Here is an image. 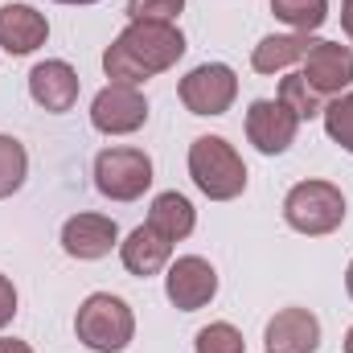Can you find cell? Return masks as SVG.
Wrapping results in <instances>:
<instances>
[{
	"label": "cell",
	"instance_id": "cell-1",
	"mask_svg": "<svg viewBox=\"0 0 353 353\" xmlns=\"http://www.w3.org/2000/svg\"><path fill=\"white\" fill-rule=\"evenodd\" d=\"M185 54V33L169 21H132L107 50H103V70L111 83L140 87L165 70H173Z\"/></svg>",
	"mask_w": 353,
	"mask_h": 353
},
{
	"label": "cell",
	"instance_id": "cell-2",
	"mask_svg": "<svg viewBox=\"0 0 353 353\" xmlns=\"http://www.w3.org/2000/svg\"><path fill=\"white\" fill-rule=\"evenodd\" d=\"M189 176L210 201H234L247 189V165L222 136H197L189 144Z\"/></svg>",
	"mask_w": 353,
	"mask_h": 353
},
{
	"label": "cell",
	"instance_id": "cell-3",
	"mask_svg": "<svg viewBox=\"0 0 353 353\" xmlns=\"http://www.w3.org/2000/svg\"><path fill=\"white\" fill-rule=\"evenodd\" d=\"M74 333L94 353H123L136 337V316H132L128 300H119L111 292H90L79 304Z\"/></svg>",
	"mask_w": 353,
	"mask_h": 353
},
{
	"label": "cell",
	"instance_id": "cell-4",
	"mask_svg": "<svg viewBox=\"0 0 353 353\" xmlns=\"http://www.w3.org/2000/svg\"><path fill=\"white\" fill-rule=\"evenodd\" d=\"M283 222L308 239L333 234L345 222V193L333 181H300L283 197Z\"/></svg>",
	"mask_w": 353,
	"mask_h": 353
},
{
	"label": "cell",
	"instance_id": "cell-5",
	"mask_svg": "<svg viewBox=\"0 0 353 353\" xmlns=\"http://www.w3.org/2000/svg\"><path fill=\"white\" fill-rule=\"evenodd\" d=\"M152 185V157L140 148H103L94 157V189L111 201H136Z\"/></svg>",
	"mask_w": 353,
	"mask_h": 353
},
{
	"label": "cell",
	"instance_id": "cell-6",
	"mask_svg": "<svg viewBox=\"0 0 353 353\" xmlns=\"http://www.w3.org/2000/svg\"><path fill=\"white\" fill-rule=\"evenodd\" d=\"M176 94L193 115H226L239 99V74L226 62H201L181 79Z\"/></svg>",
	"mask_w": 353,
	"mask_h": 353
},
{
	"label": "cell",
	"instance_id": "cell-7",
	"mask_svg": "<svg viewBox=\"0 0 353 353\" xmlns=\"http://www.w3.org/2000/svg\"><path fill=\"white\" fill-rule=\"evenodd\" d=\"M90 123L103 136H132L148 123V99L140 94V87L107 83L90 103Z\"/></svg>",
	"mask_w": 353,
	"mask_h": 353
},
{
	"label": "cell",
	"instance_id": "cell-8",
	"mask_svg": "<svg viewBox=\"0 0 353 353\" xmlns=\"http://www.w3.org/2000/svg\"><path fill=\"white\" fill-rule=\"evenodd\" d=\"M165 296H169V304L181 308V312H197V308H205L218 296V271L210 267V259H201V255H181V259L169 263Z\"/></svg>",
	"mask_w": 353,
	"mask_h": 353
},
{
	"label": "cell",
	"instance_id": "cell-9",
	"mask_svg": "<svg viewBox=\"0 0 353 353\" xmlns=\"http://www.w3.org/2000/svg\"><path fill=\"white\" fill-rule=\"evenodd\" d=\"M300 119L279 103V99H255L247 111V140L263 152V157H283L296 144Z\"/></svg>",
	"mask_w": 353,
	"mask_h": 353
},
{
	"label": "cell",
	"instance_id": "cell-10",
	"mask_svg": "<svg viewBox=\"0 0 353 353\" xmlns=\"http://www.w3.org/2000/svg\"><path fill=\"white\" fill-rule=\"evenodd\" d=\"M79 90H83L79 70L70 62H62V58H46V62H37L29 70V94H33V103L46 107V111H54V115L74 111Z\"/></svg>",
	"mask_w": 353,
	"mask_h": 353
},
{
	"label": "cell",
	"instance_id": "cell-11",
	"mask_svg": "<svg viewBox=\"0 0 353 353\" xmlns=\"http://www.w3.org/2000/svg\"><path fill=\"white\" fill-rule=\"evenodd\" d=\"M111 247H119V226L107 214H74L62 226V251L70 259L94 263L103 255H111Z\"/></svg>",
	"mask_w": 353,
	"mask_h": 353
},
{
	"label": "cell",
	"instance_id": "cell-12",
	"mask_svg": "<svg viewBox=\"0 0 353 353\" xmlns=\"http://www.w3.org/2000/svg\"><path fill=\"white\" fill-rule=\"evenodd\" d=\"M304 83L316 87L325 99L353 87V50L341 41H316L304 58Z\"/></svg>",
	"mask_w": 353,
	"mask_h": 353
},
{
	"label": "cell",
	"instance_id": "cell-13",
	"mask_svg": "<svg viewBox=\"0 0 353 353\" xmlns=\"http://www.w3.org/2000/svg\"><path fill=\"white\" fill-rule=\"evenodd\" d=\"M267 353H316L321 345V321L308 308H279L267 321Z\"/></svg>",
	"mask_w": 353,
	"mask_h": 353
},
{
	"label": "cell",
	"instance_id": "cell-14",
	"mask_svg": "<svg viewBox=\"0 0 353 353\" xmlns=\"http://www.w3.org/2000/svg\"><path fill=\"white\" fill-rule=\"evenodd\" d=\"M46 37H50V21L33 4H4L0 8V46L12 58L33 54L37 46H46Z\"/></svg>",
	"mask_w": 353,
	"mask_h": 353
},
{
	"label": "cell",
	"instance_id": "cell-15",
	"mask_svg": "<svg viewBox=\"0 0 353 353\" xmlns=\"http://www.w3.org/2000/svg\"><path fill=\"white\" fill-rule=\"evenodd\" d=\"M119 259H123V267H128L132 275L148 279V275H157V271H165V267L173 263V243H169L165 234H157V230L144 222V226H136V230L119 243Z\"/></svg>",
	"mask_w": 353,
	"mask_h": 353
},
{
	"label": "cell",
	"instance_id": "cell-16",
	"mask_svg": "<svg viewBox=\"0 0 353 353\" xmlns=\"http://www.w3.org/2000/svg\"><path fill=\"white\" fill-rule=\"evenodd\" d=\"M312 46H316L312 33H271V37H263V41L255 46L251 66H255L259 74H279V70L304 62Z\"/></svg>",
	"mask_w": 353,
	"mask_h": 353
},
{
	"label": "cell",
	"instance_id": "cell-17",
	"mask_svg": "<svg viewBox=\"0 0 353 353\" xmlns=\"http://www.w3.org/2000/svg\"><path fill=\"white\" fill-rule=\"evenodd\" d=\"M148 226L157 230V234H165L169 243H181V239H189L193 234V226H197V210H193V201L185 197V193H157L152 197V210H148Z\"/></svg>",
	"mask_w": 353,
	"mask_h": 353
},
{
	"label": "cell",
	"instance_id": "cell-18",
	"mask_svg": "<svg viewBox=\"0 0 353 353\" xmlns=\"http://www.w3.org/2000/svg\"><path fill=\"white\" fill-rule=\"evenodd\" d=\"M271 12L292 25V33H312L329 21V0H271Z\"/></svg>",
	"mask_w": 353,
	"mask_h": 353
},
{
	"label": "cell",
	"instance_id": "cell-19",
	"mask_svg": "<svg viewBox=\"0 0 353 353\" xmlns=\"http://www.w3.org/2000/svg\"><path fill=\"white\" fill-rule=\"evenodd\" d=\"M296 119H316L321 111H325V94L316 87H308L304 83V74H288L283 83H279V94H275Z\"/></svg>",
	"mask_w": 353,
	"mask_h": 353
},
{
	"label": "cell",
	"instance_id": "cell-20",
	"mask_svg": "<svg viewBox=\"0 0 353 353\" xmlns=\"http://www.w3.org/2000/svg\"><path fill=\"white\" fill-rule=\"evenodd\" d=\"M29 176V152L17 136H0V201L12 197Z\"/></svg>",
	"mask_w": 353,
	"mask_h": 353
},
{
	"label": "cell",
	"instance_id": "cell-21",
	"mask_svg": "<svg viewBox=\"0 0 353 353\" xmlns=\"http://www.w3.org/2000/svg\"><path fill=\"white\" fill-rule=\"evenodd\" d=\"M321 119H325V132H329V140H333V144H341V148L353 157V90L337 94L333 103H325Z\"/></svg>",
	"mask_w": 353,
	"mask_h": 353
},
{
	"label": "cell",
	"instance_id": "cell-22",
	"mask_svg": "<svg viewBox=\"0 0 353 353\" xmlns=\"http://www.w3.org/2000/svg\"><path fill=\"white\" fill-rule=\"evenodd\" d=\"M193 353H247V341H243V333L234 325L214 321L193 337Z\"/></svg>",
	"mask_w": 353,
	"mask_h": 353
},
{
	"label": "cell",
	"instance_id": "cell-23",
	"mask_svg": "<svg viewBox=\"0 0 353 353\" xmlns=\"http://www.w3.org/2000/svg\"><path fill=\"white\" fill-rule=\"evenodd\" d=\"M185 0H128V17L132 21H169L173 25L181 17Z\"/></svg>",
	"mask_w": 353,
	"mask_h": 353
},
{
	"label": "cell",
	"instance_id": "cell-24",
	"mask_svg": "<svg viewBox=\"0 0 353 353\" xmlns=\"http://www.w3.org/2000/svg\"><path fill=\"white\" fill-rule=\"evenodd\" d=\"M12 316H17V288H12L8 275H0V329H4Z\"/></svg>",
	"mask_w": 353,
	"mask_h": 353
},
{
	"label": "cell",
	"instance_id": "cell-25",
	"mask_svg": "<svg viewBox=\"0 0 353 353\" xmlns=\"http://www.w3.org/2000/svg\"><path fill=\"white\" fill-rule=\"evenodd\" d=\"M0 353H33V345L17 341V337H0Z\"/></svg>",
	"mask_w": 353,
	"mask_h": 353
},
{
	"label": "cell",
	"instance_id": "cell-26",
	"mask_svg": "<svg viewBox=\"0 0 353 353\" xmlns=\"http://www.w3.org/2000/svg\"><path fill=\"white\" fill-rule=\"evenodd\" d=\"M353 21V0H341V25H350Z\"/></svg>",
	"mask_w": 353,
	"mask_h": 353
},
{
	"label": "cell",
	"instance_id": "cell-27",
	"mask_svg": "<svg viewBox=\"0 0 353 353\" xmlns=\"http://www.w3.org/2000/svg\"><path fill=\"white\" fill-rule=\"evenodd\" d=\"M345 292H350V300H353V263H350V271H345Z\"/></svg>",
	"mask_w": 353,
	"mask_h": 353
},
{
	"label": "cell",
	"instance_id": "cell-28",
	"mask_svg": "<svg viewBox=\"0 0 353 353\" xmlns=\"http://www.w3.org/2000/svg\"><path fill=\"white\" fill-rule=\"evenodd\" d=\"M54 4H99V0H54Z\"/></svg>",
	"mask_w": 353,
	"mask_h": 353
},
{
	"label": "cell",
	"instance_id": "cell-29",
	"mask_svg": "<svg viewBox=\"0 0 353 353\" xmlns=\"http://www.w3.org/2000/svg\"><path fill=\"white\" fill-rule=\"evenodd\" d=\"M345 353H353V329L345 333Z\"/></svg>",
	"mask_w": 353,
	"mask_h": 353
}]
</instances>
